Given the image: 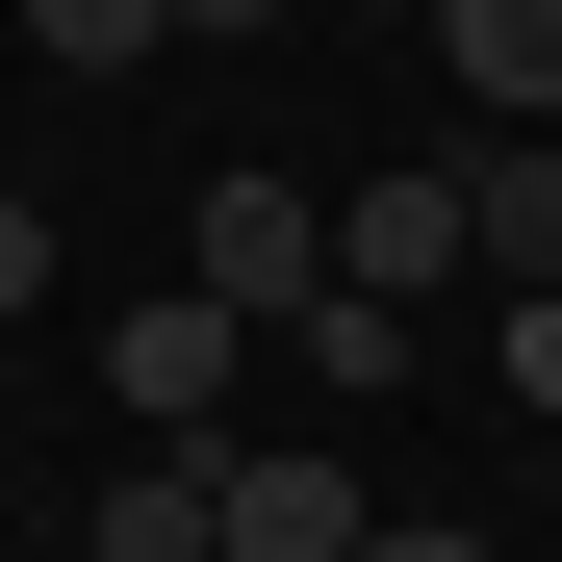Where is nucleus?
<instances>
[{"instance_id":"nucleus-1","label":"nucleus","mask_w":562,"mask_h":562,"mask_svg":"<svg viewBox=\"0 0 562 562\" xmlns=\"http://www.w3.org/2000/svg\"><path fill=\"white\" fill-rule=\"evenodd\" d=\"M231 384H256V333L205 307V281H154V307L103 333V409H128V460H231Z\"/></svg>"},{"instance_id":"nucleus-2","label":"nucleus","mask_w":562,"mask_h":562,"mask_svg":"<svg viewBox=\"0 0 562 562\" xmlns=\"http://www.w3.org/2000/svg\"><path fill=\"white\" fill-rule=\"evenodd\" d=\"M179 281H205V307L281 358V307L333 281V205H307V179H256V154H205V256H179Z\"/></svg>"},{"instance_id":"nucleus-3","label":"nucleus","mask_w":562,"mask_h":562,"mask_svg":"<svg viewBox=\"0 0 562 562\" xmlns=\"http://www.w3.org/2000/svg\"><path fill=\"white\" fill-rule=\"evenodd\" d=\"M358 537H384V486H358V460H307V435L205 460V562H358Z\"/></svg>"},{"instance_id":"nucleus-4","label":"nucleus","mask_w":562,"mask_h":562,"mask_svg":"<svg viewBox=\"0 0 562 562\" xmlns=\"http://www.w3.org/2000/svg\"><path fill=\"white\" fill-rule=\"evenodd\" d=\"M333 281H358V307L486 281V231H460V154H384V179H358V205H333Z\"/></svg>"},{"instance_id":"nucleus-5","label":"nucleus","mask_w":562,"mask_h":562,"mask_svg":"<svg viewBox=\"0 0 562 562\" xmlns=\"http://www.w3.org/2000/svg\"><path fill=\"white\" fill-rule=\"evenodd\" d=\"M435 77H460V103H562V0H435Z\"/></svg>"},{"instance_id":"nucleus-6","label":"nucleus","mask_w":562,"mask_h":562,"mask_svg":"<svg viewBox=\"0 0 562 562\" xmlns=\"http://www.w3.org/2000/svg\"><path fill=\"white\" fill-rule=\"evenodd\" d=\"M460 231H486L512 307H562V154H460Z\"/></svg>"},{"instance_id":"nucleus-7","label":"nucleus","mask_w":562,"mask_h":562,"mask_svg":"<svg viewBox=\"0 0 562 562\" xmlns=\"http://www.w3.org/2000/svg\"><path fill=\"white\" fill-rule=\"evenodd\" d=\"M281 358H307V384H409V307H358V281H307V307H281Z\"/></svg>"},{"instance_id":"nucleus-8","label":"nucleus","mask_w":562,"mask_h":562,"mask_svg":"<svg viewBox=\"0 0 562 562\" xmlns=\"http://www.w3.org/2000/svg\"><path fill=\"white\" fill-rule=\"evenodd\" d=\"M26 52H52V77H154V52H179V0H26Z\"/></svg>"},{"instance_id":"nucleus-9","label":"nucleus","mask_w":562,"mask_h":562,"mask_svg":"<svg viewBox=\"0 0 562 562\" xmlns=\"http://www.w3.org/2000/svg\"><path fill=\"white\" fill-rule=\"evenodd\" d=\"M77 562H205V460H128V486H103V537H77Z\"/></svg>"},{"instance_id":"nucleus-10","label":"nucleus","mask_w":562,"mask_h":562,"mask_svg":"<svg viewBox=\"0 0 562 562\" xmlns=\"http://www.w3.org/2000/svg\"><path fill=\"white\" fill-rule=\"evenodd\" d=\"M26 307H52V205L0 179V333H26Z\"/></svg>"},{"instance_id":"nucleus-11","label":"nucleus","mask_w":562,"mask_h":562,"mask_svg":"<svg viewBox=\"0 0 562 562\" xmlns=\"http://www.w3.org/2000/svg\"><path fill=\"white\" fill-rule=\"evenodd\" d=\"M512 409H537V435H562V307H512Z\"/></svg>"},{"instance_id":"nucleus-12","label":"nucleus","mask_w":562,"mask_h":562,"mask_svg":"<svg viewBox=\"0 0 562 562\" xmlns=\"http://www.w3.org/2000/svg\"><path fill=\"white\" fill-rule=\"evenodd\" d=\"M358 562H486V537H435V512H384V537H358Z\"/></svg>"},{"instance_id":"nucleus-13","label":"nucleus","mask_w":562,"mask_h":562,"mask_svg":"<svg viewBox=\"0 0 562 562\" xmlns=\"http://www.w3.org/2000/svg\"><path fill=\"white\" fill-rule=\"evenodd\" d=\"M179 26H205V52H256V26H281V0H179Z\"/></svg>"},{"instance_id":"nucleus-14","label":"nucleus","mask_w":562,"mask_h":562,"mask_svg":"<svg viewBox=\"0 0 562 562\" xmlns=\"http://www.w3.org/2000/svg\"><path fill=\"white\" fill-rule=\"evenodd\" d=\"M358 26H435V0H358Z\"/></svg>"}]
</instances>
